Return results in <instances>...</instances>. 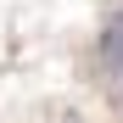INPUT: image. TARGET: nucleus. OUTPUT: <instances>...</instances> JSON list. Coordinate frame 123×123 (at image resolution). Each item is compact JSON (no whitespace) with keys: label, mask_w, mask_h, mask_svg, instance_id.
Listing matches in <instances>:
<instances>
[{"label":"nucleus","mask_w":123,"mask_h":123,"mask_svg":"<svg viewBox=\"0 0 123 123\" xmlns=\"http://www.w3.org/2000/svg\"><path fill=\"white\" fill-rule=\"evenodd\" d=\"M95 62H101V78H106V90L123 101V6H112V11H106V23H101Z\"/></svg>","instance_id":"1"}]
</instances>
